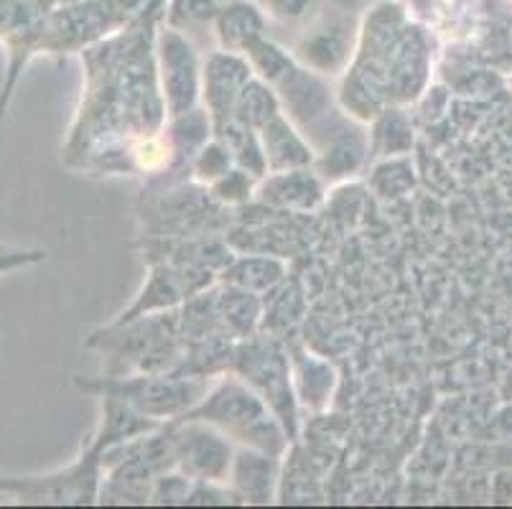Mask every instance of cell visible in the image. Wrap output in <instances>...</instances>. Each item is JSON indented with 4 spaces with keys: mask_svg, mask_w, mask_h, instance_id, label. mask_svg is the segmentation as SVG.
<instances>
[{
    "mask_svg": "<svg viewBox=\"0 0 512 509\" xmlns=\"http://www.w3.org/2000/svg\"><path fill=\"white\" fill-rule=\"evenodd\" d=\"M291 370H293V390L296 398L304 400L309 408L321 410L329 403V395L334 390V372L329 364L316 359L309 352H293L291 357Z\"/></svg>",
    "mask_w": 512,
    "mask_h": 509,
    "instance_id": "obj_19",
    "label": "cell"
},
{
    "mask_svg": "<svg viewBox=\"0 0 512 509\" xmlns=\"http://www.w3.org/2000/svg\"><path fill=\"white\" fill-rule=\"evenodd\" d=\"M214 270L199 268V265H179V263H156L151 268L146 286L138 293V298L125 308L115 319V324L136 321L141 316L164 314L174 311L176 306H184L189 298L207 291L214 283Z\"/></svg>",
    "mask_w": 512,
    "mask_h": 509,
    "instance_id": "obj_9",
    "label": "cell"
},
{
    "mask_svg": "<svg viewBox=\"0 0 512 509\" xmlns=\"http://www.w3.org/2000/svg\"><path fill=\"white\" fill-rule=\"evenodd\" d=\"M276 482L278 456L245 446L232 456L227 484L240 497V502L271 504L273 497H276Z\"/></svg>",
    "mask_w": 512,
    "mask_h": 509,
    "instance_id": "obj_15",
    "label": "cell"
},
{
    "mask_svg": "<svg viewBox=\"0 0 512 509\" xmlns=\"http://www.w3.org/2000/svg\"><path fill=\"white\" fill-rule=\"evenodd\" d=\"M174 446V469L192 482L227 484L232 466V441L222 431L192 418H174L169 423Z\"/></svg>",
    "mask_w": 512,
    "mask_h": 509,
    "instance_id": "obj_8",
    "label": "cell"
},
{
    "mask_svg": "<svg viewBox=\"0 0 512 509\" xmlns=\"http://www.w3.org/2000/svg\"><path fill=\"white\" fill-rule=\"evenodd\" d=\"M276 92L281 97L283 115L306 135V140L314 138L321 128H327L342 112L334 105L332 90L324 82V77L309 67L296 64L276 84Z\"/></svg>",
    "mask_w": 512,
    "mask_h": 509,
    "instance_id": "obj_10",
    "label": "cell"
},
{
    "mask_svg": "<svg viewBox=\"0 0 512 509\" xmlns=\"http://www.w3.org/2000/svg\"><path fill=\"white\" fill-rule=\"evenodd\" d=\"M352 28L347 21L319 23L299 41L296 56L319 74H339L352 62Z\"/></svg>",
    "mask_w": 512,
    "mask_h": 509,
    "instance_id": "obj_14",
    "label": "cell"
},
{
    "mask_svg": "<svg viewBox=\"0 0 512 509\" xmlns=\"http://www.w3.org/2000/svg\"><path fill=\"white\" fill-rule=\"evenodd\" d=\"M372 186L380 196H400L413 186V168L403 158H385L372 171Z\"/></svg>",
    "mask_w": 512,
    "mask_h": 509,
    "instance_id": "obj_25",
    "label": "cell"
},
{
    "mask_svg": "<svg viewBox=\"0 0 512 509\" xmlns=\"http://www.w3.org/2000/svg\"><path fill=\"white\" fill-rule=\"evenodd\" d=\"M245 56H248L255 77L265 79L271 87H276V84L296 67V62L288 56V51L278 49V46L271 44L268 39H258L255 44H250Z\"/></svg>",
    "mask_w": 512,
    "mask_h": 509,
    "instance_id": "obj_23",
    "label": "cell"
},
{
    "mask_svg": "<svg viewBox=\"0 0 512 509\" xmlns=\"http://www.w3.org/2000/svg\"><path fill=\"white\" fill-rule=\"evenodd\" d=\"M230 168H235L232 153L227 151L225 143L214 138V135L204 143L202 148H199V153L192 161L194 179H197L199 184H207V186L214 184L217 179H222Z\"/></svg>",
    "mask_w": 512,
    "mask_h": 509,
    "instance_id": "obj_24",
    "label": "cell"
},
{
    "mask_svg": "<svg viewBox=\"0 0 512 509\" xmlns=\"http://www.w3.org/2000/svg\"><path fill=\"white\" fill-rule=\"evenodd\" d=\"M324 184L316 168H296L265 174L255 186V199L273 209L288 212H314L324 202Z\"/></svg>",
    "mask_w": 512,
    "mask_h": 509,
    "instance_id": "obj_13",
    "label": "cell"
},
{
    "mask_svg": "<svg viewBox=\"0 0 512 509\" xmlns=\"http://www.w3.org/2000/svg\"><path fill=\"white\" fill-rule=\"evenodd\" d=\"M311 148L316 153L314 168L324 181H342L357 174L370 156V135L352 120V115H342L311 138Z\"/></svg>",
    "mask_w": 512,
    "mask_h": 509,
    "instance_id": "obj_11",
    "label": "cell"
},
{
    "mask_svg": "<svg viewBox=\"0 0 512 509\" xmlns=\"http://www.w3.org/2000/svg\"><path fill=\"white\" fill-rule=\"evenodd\" d=\"M181 418L204 420L225 433L230 441L245 448H258L278 459L291 443L286 426L273 413L271 405L235 372L209 387L204 398L192 410H186Z\"/></svg>",
    "mask_w": 512,
    "mask_h": 509,
    "instance_id": "obj_3",
    "label": "cell"
},
{
    "mask_svg": "<svg viewBox=\"0 0 512 509\" xmlns=\"http://www.w3.org/2000/svg\"><path fill=\"white\" fill-rule=\"evenodd\" d=\"M214 301H217V314L227 334L235 336L237 342L255 336L263 319V301L258 293L222 283L220 288H214Z\"/></svg>",
    "mask_w": 512,
    "mask_h": 509,
    "instance_id": "obj_17",
    "label": "cell"
},
{
    "mask_svg": "<svg viewBox=\"0 0 512 509\" xmlns=\"http://www.w3.org/2000/svg\"><path fill=\"white\" fill-rule=\"evenodd\" d=\"M222 283H232L245 291L253 293H268L278 288L286 278V265L268 255H253V258H235L225 270L220 273Z\"/></svg>",
    "mask_w": 512,
    "mask_h": 509,
    "instance_id": "obj_20",
    "label": "cell"
},
{
    "mask_svg": "<svg viewBox=\"0 0 512 509\" xmlns=\"http://www.w3.org/2000/svg\"><path fill=\"white\" fill-rule=\"evenodd\" d=\"M314 0H265V6L271 8V13H276L278 18H288V21H296V18L306 16Z\"/></svg>",
    "mask_w": 512,
    "mask_h": 509,
    "instance_id": "obj_28",
    "label": "cell"
},
{
    "mask_svg": "<svg viewBox=\"0 0 512 509\" xmlns=\"http://www.w3.org/2000/svg\"><path fill=\"white\" fill-rule=\"evenodd\" d=\"M146 6L148 0H77L69 6L54 8L29 31L3 41L0 46L8 54V69L0 84V120L6 118L21 72L29 67L34 56L87 51L105 41L107 34L141 18Z\"/></svg>",
    "mask_w": 512,
    "mask_h": 509,
    "instance_id": "obj_2",
    "label": "cell"
},
{
    "mask_svg": "<svg viewBox=\"0 0 512 509\" xmlns=\"http://www.w3.org/2000/svg\"><path fill=\"white\" fill-rule=\"evenodd\" d=\"M281 112L283 107L276 87H271L265 79L253 77L245 87H242L232 118H235L237 123L248 125V128L260 130L271 123L276 115H281Z\"/></svg>",
    "mask_w": 512,
    "mask_h": 509,
    "instance_id": "obj_22",
    "label": "cell"
},
{
    "mask_svg": "<svg viewBox=\"0 0 512 509\" xmlns=\"http://www.w3.org/2000/svg\"><path fill=\"white\" fill-rule=\"evenodd\" d=\"M510 87H512V79H510Z\"/></svg>",
    "mask_w": 512,
    "mask_h": 509,
    "instance_id": "obj_30",
    "label": "cell"
},
{
    "mask_svg": "<svg viewBox=\"0 0 512 509\" xmlns=\"http://www.w3.org/2000/svg\"><path fill=\"white\" fill-rule=\"evenodd\" d=\"M214 28H217V39H220L222 49L245 54L250 44L263 39L265 18L258 8L245 3V0H232L217 13Z\"/></svg>",
    "mask_w": 512,
    "mask_h": 509,
    "instance_id": "obj_18",
    "label": "cell"
},
{
    "mask_svg": "<svg viewBox=\"0 0 512 509\" xmlns=\"http://www.w3.org/2000/svg\"><path fill=\"white\" fill-rule=\"evenodd\" d=\"M222 8L217 6V0H174L171 3L169 23L179 28L181 34H186V28L202 26L217 18Z\"/></svg>",
    "mask_w": 512,
    "mask_h": 509,
    "instance_id": "obj_27",
    "label": "cell"
},
{
    "mask_svg": "<svg viewBox=\"0 0 512 509\" xmlns=\"http://www.w3.org/2000/svg\"><path fill=\"white\" fill-rule=\"evenodd\" d=\"M510 44H512V23H510Z\"/></svg>",
    "mask_w": 512,
    "mask_h": 509,
    "instance_id": "obj_29",
    "label": "cell"
},
{
    "mask_svg": "<svg viewBox=\"0 0 512 509\" xmlns=\"http://www.w3.org/2000/svg\"><path fill=\"white\" fill-rule=\"evenodd\" d=\"M156 74L166 115L179 118L184 112L199 107L202 100V62L194 44L179 28H161L153 39Z\"/></svg>",
    "mask_w": 512,
    "mask_h": 509,
    "instance_id": "obj_7",
    "label": "cell"
},
{
    "mask_svg": "<svg viewBox=\"0 0 512 509\" xmlns=\"http://www.w3.org/2000/svg\"><path fill=\"white\" fill-rule=\"evenodd\" d=\"M87 347L110 357V375L176 372L184 362L179 314H151L125 324H110L87 336Z\"/></svg>",
    "mask_w": 512,
    "mask_h": 509,
    "instance_id": "obj_4",
    "label": "cell"
},
{
    "mask_svg": "<svg viewBox=\"0 0 512 509\" xmlns=\"http://www.w3.org/2000/svg\"><path fill=\"white\" fill-rule=\"evenodd\" d=\"M230 372L248 382L258 395L281 418L291 441L299 436V415H296V390H293L291 357L286 349L268 336H250L237 342L232 354Z\"/></svg>",
    "mask_w": 512,
    "mask_h": 509,
    "instance_id": "obj_6",
    "label": "cell"
},
{
    "mask_svg": "<svg viewBox=\"0 0 512 509\" xmlns=\"http://www.w3.org/2000/svg\"><path fill=\"white\" fill-rule=\"evenodd\" d=\"M255 77L248 56L237 51H212L202 62V100L212 125L225 123L235 112L242 87Z\"/></svg>",
    "mask_w": 512,
    "mask_h": 509,
    "instance_id": "obj_12",
    "label": "cell"
},
{
    "mask_svg": "<svg viewBox=\"0 0 512 509\" xmlns=\"http://www.w3.org/2000/svg\"><path fill=\"white\" fill-rule=\"evenodd\" d=\"M413 148V125L406 112L398 107H385L375 118L370 133V153L377 158L406 156Z\"/></svg>",
    "mask_w": 512,
    "mask_h": 509,
    "instance_id": "obj_21",
    "label": "cell"
},
{
    "mask_svg": "<svg viewBox=\"0 0 512 509\" xmlns=\"http://www.w3.org/2000/svg\"><path fill=\"white\" fill-rule=\"evenodd\" d=\"M77 387L95 398H115L153 420L181 418L207 392V377L179 372H136V375H107L95 380L77 377Z\"/></svg>",
    "mask_w": 512,
    "mask_h": 509,
    "instance_id": "obj_5",
    "label": "cell"
},
{
    "mask_svg": "<svg viewBox=\"0 0 512 509\" xmlns=\"http://www.w3.org/2000/svg\"><path fill=\"white\" fill-rule=\"evenodd\" d=\"M260 179H255L253 174L242 171V168H230L222 179H217L214 184H209L212 191V199L220 204H245L255 196V186Z\"/></svg>",
    "mask_w": 512,
    "mask_h": 509,
    "instance_id": "obj_26",
    "label": "cell"
},
{
    "mask_svg": "<svg viewBox=\"0 0 512 509\" xmlns=\"http://www.w3.org/2000/svg\"><path fill=\"white\" fill-rule=\"evenodd\" d=\"M151 41L141 28V34H128L107 44L100 41L85 51L87 90L64 148L67 166H85L105 133V125L107 133L118 138L115 125L120 123V140L125 138V148L136 138L166 128L169 115L158 87Z\"/></svg>",
    "mask_w": 512,
    "mask_h": 509,
    "instance_id": "obj_1",
    "label": "cell"
},
{
    "mask_svg": "<svg viewBox=\"0 0 512 509\" xmlns=\"http://www.w3.org/2000/svg\"><path fill=\"white\" fill-rule=\"evenodd\" d=\"M263 146L268 174L278 171H296V168H314L316 153L306 135L301 133L286 115H276L265 128L258 130Z\"/></svg>",
    "mask_w": 512,
    "mask_h": 509,
    "instance_id": "obj_16",
    "label": "cell"
}]
</instances>
